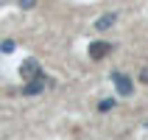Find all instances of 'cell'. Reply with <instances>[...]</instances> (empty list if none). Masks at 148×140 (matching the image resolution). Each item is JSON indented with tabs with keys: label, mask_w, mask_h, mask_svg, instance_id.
<instances>
[{
	"label": "cell",
	"mask_w": 148,
	"mask_h": 140,
	"mask_svg": "<svg viewBox=\"0 0 148 140\" xmlns=\"http://www.w3.org/2000/svg\"><path fill=\"white\" fill-rule=\"evenodd\" d=\"M20 3H23V6H31V3H34V0H20Z\"/></svg>",
	"instance_id": "obj_8"
},
{
	"label": "cell",
	"mask_w": 148,
	"mask_h": 140,
	"mask_svg": "<svg viewBox=\"0 0 148 140\" xmlns=\"http://www.w3.org/2000/svg\"><path fill=\"white\" fill-rule=\"evenodd\" d=\"M109 50H112L109 42H92V45H90V56H92V59H103Z\"/></svg>",
	"instance_id": "obj_5"
},
{
	"label": "cell",
	"mask_w": 148,
	"mask_h": 140,
	"mask_svg": "<svg viewBox=\"0 0 148 140\" xmlns=\"http://www.w3.org/2000/svg\"><path fill=\"white\" fill-rule=\"evenodd\" d=\"M112 84H115V90L120 92V95H132L134 92V81L126 73H112Z\"/></svg>",
	"instance_id": "obj_1"
},
{
	"label": "cell",
	"mask_w": 148,
	"mask_h": 140,
	"mask_svg": "<svg viewBox=\"0 0 148 140\" xmlns=\"http://www.w3.org/2000/svg\"><path fill=\"white\" fill-rule=\"evenodd\" d=\"M0 50H3V53H11V50H14V39H6L0 45Z\"/></svg>",
	"instance_id": "obj_7"
},
{
	"label": "cell",
	"mask_w": 148,
	"mask_h": 140,
	"mask_svg": "<svg viewBox=\"0 0 148 140\" xmlns=\"http://www.w3.org/2000/svg\"><path fill=\"white\" fill-rule=\"evenodd\" d=\"M20 73H23L25 81H28V79H34V76H39V62H36V59H25L23 67H20Z\"/></svg>",
	"instance_id": "obj_3"
},
{
	"label": "cell",
	"mask_w": 148,
	"mask_h": 140,
	"mask_svg": "<svg viewBox=\"0 0 148 140\" xmlns=\"http://www.w3.org/2000/svg\"><path fill=\"white\" fill-rule=\"evenodd\" d=\"M112 107H115V98H103V101L98 104V109H101V112H109Z\"/></svg>",
	"instance_id": "obj_6"
},
{
	"label": "cell",
	"mask_w": 148,
	"mask_h": 140,
	"mask_svg": "<svg viewBox=\"0 0 148 140\" xmlns=\"http://www.w3.org/2000/svg\"><path fill=\"white\" fill-rule=\"evenodd\" d=\"M45 87H48V79H45V76H34V79H28V81H25V95H39L42 90H45Z\"/></svg>",
	"instance_id": "obj_2"
},
{
	"label": "cell",
	"mask_w": 148,
	"mask_h": 140,
	"mask_svg": "<svg viewBox=\"0 0 148 140\" xmlns=\"http://www.w3.org/2000/svg\"><path fill=\"white\" fill-rule=\"evenodd\" d=\"M115 23H117V14H115V11H109V14H103V17L95 20V28H98V31H109Z\"/></svg>",
	"instance_id": "obj_4"
}]
</instances>
